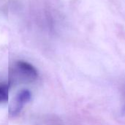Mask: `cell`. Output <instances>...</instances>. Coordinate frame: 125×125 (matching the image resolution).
I'll return each instance as SVG.
<instances>
[{"label": "cell", "instance_id": "cell-2", "mask_svg": "<svg viewBox=\"0 0 125 125\" xmlns=\"http://www.w3.org/2000/svg\"><path fill=\"white\" fill-rule=\"evenodd\" d=\"M31 98V93L29 90L24 89L22 90L17 96L16 97V102L15 105L13 108V110L11 111L12 114H17L19 112V111L22 108V106L23 104L26 103L30 100Z\"/></svg>", "mask_w": 125, "mask_h": 125}, {"label": "cell", "instance_id": "cell-3", "mask_svg": "<svg viewBox=\"0 0 125 125\" xmlns=\"http://www.w3.org/2000/svg\"><path fill=\"white\" fill-rule=\"evenodd\" d=\"M8 85H0V103L7 102L8 100Z\"/></svg>", "mask_w": 125, "mask_h": 125}, {"label": "cell", "instance_id": "cell-1", "mask_svg": "<svg viewBox=\"0 0 125 125\" xmlns=\"http://www.w3.org/2000/svg\"><path fill=\"white\" fill-rule=\"evenodd\" d=\"M16 67L23 75H26L27 78L35 79L38 76V73L35 67L28 62L19 61L16 63Z\"/></svg>", "mask_w": 125, "mask_h": 125}]
</instances>
